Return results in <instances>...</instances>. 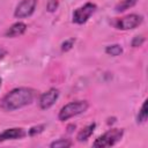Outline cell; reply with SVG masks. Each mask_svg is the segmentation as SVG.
Instances as JSON below:
<instances>
[{"label":"cell","instance_id":"6da1fadb","mask_svg":"<svg viewBox=\"0 0 148 148\" xmlns=\"http://www.w3.org/2000/svg\"><path fill=\"white\" fill-rule=\"evenodd\" d=\"M35 90L27 87L15 88L8 91L0 99V109L3 111H15L23 106H27L32 103L35 98Z\"/></svg>","mask_w":148,"mask_h":148},{"label":"cell","instance_id":"7a4b0ae2","mask_svg":"<svg viewBox=\"0 0 148 148\" xmlns=\"http://www.w3.org/2000/svg\"><path fill=\"white\" fill-rule=\"evenodd\" d=\"M89 104L86 101H75V102H69L66 105H64L58 114V118L60 121L68 120L75 116H79L83 112L87 111Z\"/></svg>","mask_w":148,"mask_h":148},{"label":"cell","instance_id":"3957f363","mask_svg":"<svg viewBox=\"0 0 148 148\" xmlns=\"http://www.w3.org/2000/svg\"><path fill=\"white\" fill-rule=\"evenodd\" d=\"M123 135H124V130L123 128H111L108 132H105L104 134H102L101 136H98L94 141L92 146L97 147V148L114 146L117 142H119L121 140Z\"/></svg>","mask_w":148,"mask_h":148},{"label":"cell","instance_id":"277c9868","mask_svg":"<svg viewBox=\"0 0 148 148\" xmlns=\"http://www.w3.org/2000/svg\"><path fill=\"white\" fill-rule=\"evenodd\" d=\"M95 12H96V5L92 2H87L73 12V22L76 24H83L89 20V17Z\"/></svg>","mask_w":148,"mask_h":148},{"label":"cell","instance_id":"5b68a950","mask_svg":"<svg viewBox=\"0 0 148 148\" xmlns=\"http://www.w3.org/2000/svg\"><path fill=\"white\" fill-rule=\"evenodd\" d=\"M141 23H142L141 15L130 14V15H126V16L117 20L116 27H117V29H120V30H131V29L139 27Z\"/></svg>","mask_w":148,"mask_h":148},{"label":"cell","instance_id":"8992f818","mask_svg":"<svg viewBox=\"0 0 148 148\" xmlns=\"http://www.w3.org/2000/svg\"><path fill=\"white\" fill-rule=\"evenodd\" d=\"M37 6V0H22L15 8L14 16L16 18H25L35 12Z\"/></svg>","mask_w":148,"mask_h":148},{"label":"cell","instance_id":"52a82bcc","mask_svg":"<svg viewBox=\"0 0 148 148\" xmlns=\"http://www.w3.org/2000/svg\"><path fill=\"white\" fill-rule=\"evenodd\" d=\"M58 97H59V90L56 89V88H50L47 91H45V92H43L40 95L39 101H38L39 108L42 110L50 109L56 103V101L58 99Z\"/></svg>","mask_w":148,"mask_h":148},{"label":"cell","instance_id":"ba28073f","mask_svg":"<svg viewBox=\"0 0 148 148\" xmlns=\"http://www.w3.org/2000/svg\"><path fill=\"white\" fill-rule=\"evenodd\" d=\"M27 135V132L21 128V127H13V128H7L3 132L0 133V142L7 141V140H17L22 139Z\"/></svg>","mask_w":148,"mask_h":148},{"label":"cell","instance_id":"9c48e42d","mask_svg":"<svg viewBox=\"0 0 148 148\" xmlns=\"http://www.w3.org/2000/svg\"><path fill=\"white\" fill-rule=\"evenodd\" d=\"M27 30V24L24 22H16L14 24H12L5 32V36L6 37H10V38H14V37H18L21 35H23Z\"/></svg>","mask_w":148,"mask_h":148},{"label":"cell","instance_id":"30bf717a","mask_svg":"<svg viewBox=\"0 0 148 148\" xmlns=\"http://www.w3.org/2000/svg\"><path fill=\"white\" fill-rule=\"evenodd\" d=\"M95 127H96V124H95V123L89 124V125H87L86 127H83V128L77 133V135H76V140L80 141V142H82V141H87V140L91 136V134L94 133Z\"/></svg>","mask_w":148,"mask_h":148},{"label":"cell","instance_id":"8fae6325","mask_svg":"<svg viewBox=\"0 0 148 148\" xmlns=\"http://www.w3.org/2000/svg\"><path fill=\"white\" fill-rule=\"evenodd\" d=\"M105 53L109 56H112V57H117V56H120L123 53V47L119 44H112V45L106 46Z\"/></svg>","mask_w":148,"mask_h":148},{"label":"cell","instance_id":"7c38bea8","mask_svg":"<svg viewBox=\"0 0 148 148\" xmlns=\"http://www.w3.org/2000/svg\"><path fill=\"white\" fill-rule=\"evenodd\" d=\"M71 146H72V141L68 139H62V138L50 143L51 148H68Z\"/></svg>","mask_w":148,"mask_h":148},{"label":"cell","instance_id":"4fadbf2b","mask_svg":"<svg viewBox=\"0 0 148 148\" xmlns=\"http://www.w3.org/2000/svg\"><path fill=\"white\" fill-rule=\"evenodd\" d=\"M135 3H136V0H121L116 6V10L117 12H124V10L133 7Z\"/></svg>","mask_w":148,"mask_h":148},{"label":"cell","instance_id":"5bb4252c","mask_svg":"<svg viewBox=\"0 0 148 148\" xmlns=\"http://www.w3.org/2000/svg\"><path fill=\"white\" fill-rule=\"evenodd\" d=\"M148 118V111H147V101H145L142 103V106L139 111V114H138V123L139 124H142V123H146Z\"/></svg>","mask_w":148,"mask_h":148},{"label":"cell","instance_id":"9a60e30c","mask_svg":"<svg viewBox=\"0 0 148 148\" xmlns=\"http://www.w3.org/2000/svg\"><path fill=\"white\" fill-rule=\"evenodd\" d=\"M74 43H75V39H74V38L66 39L65 42L61 43V51H62V52H67V51H69V50L74 46Z\"/></svg>","mask_w":148,"mask_h":148},{"label":"cell","instance_id":"2e32d148","mask_svg":"<svg viewBox=\"0 0 148 148\" xmlns=\"http://www.w3.org/2000/svg\"><path fill=\"white\" fill-rule=\"evenodd\" d=\"M44 128H45V125H37V126H34V127H31V128L28 131V134H29L30 136H34V135H36V134L42 133V132L44 131Z\"/></svg>","mask_w":148,"mask_h":148},{"label":"cell","instance_id":"e0dca14e","mask_svg":"<svg viewBox=\"0 0 148 148\" xmlns=\"http://www.w3.org/2000/svg\"><path fill=\"white\" fill-rule=\"evenodd\" d=\"M143 43H145V38H143L142 36H135V37L132 39L131 45H132L133 47H139V46H141Z\"/></svg>","mask_w":148,"mask_h":148},{"label":"cell","instance_id":"ac0fdd59","mask_svg":"<svg viewBox=\"0 0 148 148\" xmlns=\"http://www.w3.org/2000/svg\"><path fill=\"white\" fill-rule=\"evenodd\" d=\"M57 7H58V1L57 0H50L46 5V8H47L49 12H54L57 9Z\"/></svg>","mask_w":148,"mask_h":148},{"label":"cell","instance_id":"d6986e66","mask_svg":"<svg viewBox=\"0 0 148 148\" xmlns=\"http://www.w3.org/2000/svg\"><path fill=\"white\" fill-rule=\"evenodd\" d=\"M6 54H7V51H6L5 49L0 47V60H1V59H2V58L6 56Z\"/></svg>","mask_w":148,"mask_h":148},{"label":"cell","instance_id":"ffe728a7","mask_svg":"<svg viewBox=\"0 0 148 148\" xmlns=\"http://www.w3.org/2000/svg\"><path fill=\"white\" fill-rule=\"evenodd\" d=\"M1 84H2V79L0 77V88H1Z\"/></svg>","mask_w":148,"mask_h":148}]
</instances>
